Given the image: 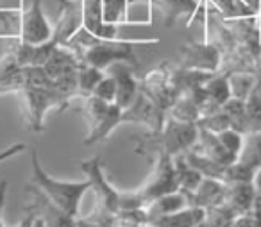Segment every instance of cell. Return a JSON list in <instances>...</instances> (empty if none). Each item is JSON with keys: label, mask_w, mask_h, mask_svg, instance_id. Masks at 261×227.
I'll list each match as a JSON object with an SVG mask.
<instances>
[{"label": "cell", "mask_w": 261, "mask_h": 227, "mask_svg": "<svg viewBox=\"0 0 261 227\" xmlns=\"http://www.w3.org/2000/svg\"><path fill=\"white\" fill-rule=\"evenodd\" d=\"M192 150H195L197 154H200V156H206L211 161L218 163V165H222V166H229L236 161L234 156L229 154V152L222 147L217 134L210 133V131H204V129H199V136H197V141L192 147Z\"/></svg>", "instance_id": "cell-18"}, {"label": "cell", "mask_w": 261, "mask_h": 227, "mask_svg": "<svg viewBox=\"0 0 261 227\" xmlns=\"http://www.w3.org/2000/svg\"><path fill=\"white\" fill-rule=\"evenodd\" d=\"M81 170L91 183V191L97 198L95 209L88 215V218L102 227H113L115 218L120 213V190L113 188L106 177L104 161L100 156H93L81 163Z\"/></svg>", "instance_id": "cell-4"}, {"label": "cell", "mask_w": 261, "mask_h": 227, "mask_svg": "<svg viewBox=\"0 0 261 227\" xmlns=\"http://www.w3.org/2000/svg\"><path fill=\"white\" fill-rule=\"evenodd\" d=\"M185 208H188V198H186L185 191L177 190L150 200L147 206H143V211H145L147 216V223H150L158 218L174 215V213L181 211Z\"/></svg>", "instance_id": "cell-17"}, {"label": "cell", "mask_w": 261, "mask_h": 227, "mask_svg": "<svg viewBox=\"0 0 261 227\" xmlns=\"http://www.w3.org/2000/svg\"><path fill=\"white\" fill-rule=\"evenodd\" d=\"M222 54L213 43L204 40L202 43L188 41L181 47V61L179 66L185 70H195V72L217 73L220 72Z\"/></svg>", "instance_id": "cell-9"}, {"label": "cell", "mask_w": 261, "mask_h": 227, "mask_svg": "<svg viewBox=\"0 0 261 227\" xmlns=\"http://www.w3.org/2000/svg\"><path fill=\"white\" fill-rule=\"evenodd\" d=\"M167 116L177 120V122L195 123L197 125V122L200 120V111H199V108H197V104L188 97V95L181 93L177 100L168 108Z\"/></svg>", "instance_id": "cell-23"}, {"label": "cell", "mask_w": 261, "mask_h": 227, "mask_svg": "<svg viewBox=\"0 0 261 227\" xmlns=\"http://www.w3.org/2000/svg\"><path fill=\"white\" fill-rule=\"evenodd\" d=\"M27 150V145L25 143H13L11 147L4 148V150H0V163L6 161V159H11V158H16L18 154Z\"/></svg>", "instance_id": "cell-31"}, {"label": "cell", "mask_w": 261, "mask_h": 227, "mask_svg": "<svg viewBox=\"0 0 261 227\" xmlns=\"http://www.w3.org/2000/svg\"><path fill=\"white\" fill-rule=\"evenodd\" d=\"M34 220H36V216H34L31 211H27V215L22 218V222H20L18 225H15V227H34Z\"/></svg>", "instance_id": "cell-34"}, {"label": "cell", "mask_w": 261, "mask_h": 227, "mask_svg": "<svg viewBox=\"0 0 261 227\" xmlns=\"http://www.w3.org/2000/svg\"><path fill=\"white\" fill-rule=\"evenodd\" d=\"M20 95H22L25 125L34 133L43 131L45 116L50 109L65 111L72 102L56 88H25L20 91Z\"/></svg>", "instance_id": "cell-5"}, {"label": "cell", "mask_w": 261, "mask_h": 227, "mask_svg": "<svg viewBox=\"0 0 261 227\" xmlns=\"http://www.w3.org/2000/svg\"><path fill=\"white\" fill-rule=\"evenodd\" d=\"M104 73L106 72L93 68V66L81 65L79 72H77V98L91 97L95 86H97L98 81L104 77Z\"/></svg>", "instance_id": "cell-25"}, {"label": "cell", "mask_w": 261, "mask_h": 227, "mask_svg": "<svg viewBox=\"0 0 261 227\" xmlns=\"http://www.w3.org/2000/svg\"><path fill=\"white\" fill-rule=\"evenodd\" d=\"M83 102L84 118L90 125V131L84 138V145L100 143L113 133V129L122 123L123 109L115 102H104L93 95L83 98Z\"/></svg>", "instance_id": "cell-6"}, {"label": "cell", "mask_w": 261, "mask_h": 227, "mask_svg": "<svg viewBox=\"0 0 261 227\" xmlns=\"http://www.w3.org/2000/svg\"><path fill=\"white\" fill-rule=\"evenodd\" d=\"M158 38H147V40H102L97 38L93 33L81 27L68 41L66 47L72 48L79 61L83 65L93 66L97 70H106L115 63H127V65L135 66L140 72L142 65L136 56V47H145V45H158Z\"/></svg>", "instance_id": "cell-1"}, {"label": "cell", "mask_w": 261, "mask_h": 227, "mask_svg": "<svg viewBox=\"0 0 261 227\" xmlns=\"http://www.w3.org/2000/svg\"><path fill=\"white\" fill-rule=\"evenodd\" d=\"M259 43H261V29H259Z\"/></svg>", "instance_id": "cell-39"}, {"label": "cell", "mask_w": 261, "mask_h": 227, "mask_svg": "<svg viewBox=\"0 0 261 227\" xmlns=\"http://www.w3.org/2000/svg\"><path fill=\"white\" fill-rule=\"evenodd\" d=\"M222 111L227 115L231 127L236 131H240L242 134L247 133V113H245V102L236 100V98H229L224 106Z\"/></svg>", "instance_id": "cell-27"}, {"label": "cell", "mask_w": 261, "mask_h": 227, "mask_svg": "<svg viewBox=\"0 0 261 227\" xmlns=\"http://www.w3.org/2000/svg\"><path fill=\"white\" fill-rule=\"evenodd\" d=\"M243 2H245L247 6H250V8L257 13V15L261 13V0H243Z\"/></svg>", "instance_id": "cell-36"}, {"label": "cell", "mask_w": 261, "mask_h": 227, "mask_svg": "<svg viewBox=\"0 0 261 227\" xmlns=\"http://www.w3.org/2000/svg\"><path fill=\"white\" fill-rule=\"evenodd\" d=\"M27 195L31 198V204L27 206V211H31L36 220L43 222L47 227H75L77 218L66 215L63 209H59L45 193H41L33 183L27 184Z\"/></svg>", "instance_id": "cell-10"}, {"label": "cell", "mask_w": 261, "mask_h": 227, "mask_svg": "<svg viewBox=\"0 0 261 227\" xmlns=\"http://www.w3.org/2000/svg\"><path fill=\"white\" fill-rule=\"evenodd\" d=\"M154 15L163 16L165 27H170L177 18H186V26L197 20L200 0H150Z\"/></svg>", "instance_id": "cell-14"}, {"label": "cell", "mask_w": 261, "mask_h": 227, "mask_svg": "<svg viewBox=\"0 0 261 227\" xmlns=\"http://www.w3.org/2000/svg\"><path fill=\"white\" fill-rule=\"evenodd\" d=\"M199 136V127L195 123H182L167 116L163 127L156 133L147 131L142 136L133 138L135 152L143 158L152 159L156 154L177 156L190 150Z\"/></svg>", "instance_id": "cell-2"}, {"label": "cell", "mask_w": 261, "mask_h": 227, "mask_svg": "<svg viewBox=\"0 0 261 227\" xmlns=\"http://www.w3.org/2000/svg\"><path fill=\"white\" fill-rule=\"evenodd\" d=\"M129 0H102V20L108 26H127Z\"/></svg>", "instance_id": "cell-24"}, {"label": "cell", "mask_w": 261, "mask_h": 227, "mask_svg": "<svg viewBox=\"0 0 261 227\" xmlns=\"http://www.w3.org/2000/svg\"><path fill=\"white\" fill-rule=\"evenodd\" d=\"M229 88H231V98L245 102L250 95L254 93L257 83H259V75L250 72H232L227 73Z\"/></svg>", "instance_id": "cell-20"}, {"label": "cell", "mask_w": 261, "mask_h": 227, "mask_svg": "<svg viewBox=\"0 0 261 227\" xmlns=\"http://www.w3.org/2000/svg\"><path fill=\"white\" fill-rule=\"evenodd\" d=\"M204 88H206L207 95H210L218 106H224L225 102L231 98V88H229L227 73H222V72L213 73V75L206 81Z\"/></svg>", "instance_id": "cell-26"}, {"label": "cell", "mask_w": 261, "mask_h": 227, "mask_svg": "<svg viewBox=\"0 0 261 227\" xmlns=\"http://www.w3.org/2000/svg\"><path fill=\"white\" fill-rule=\"evenodd\" d=\"M54 27L47 20L41 8V0H31L29 6H23V11L20 15L18 34H13L9 40H20L22 43L29 45H43L52 41Z\"/></svg>", "instance_id": "cell-8"}, {"label": "cell", "mask_w": 261, "mask_h": 227, "mask_svg": "<svg viewBox=\"0 0 261 227\" xmlns=\"http://www.w3.org/2000/svg\"><path fill=\"white\" fill-rule=\"evenodd\" d=\"M75 227H102V225H98L97 222H93V220H90L88 216H84V218H77V222H75Z\"/></svg>", "instance_id": "cell-35"}, {"label": "cell", "mask_w": 261, "mask_h": 227, "mask_svg": "<svg viewBox=\"0 0 261 227\" xmlns=\"http://www.w3.org/2000/svg\"><path fill=\"white\" fill-rule=\"evenodd\" d=\"M106 72L115 79L116 84V98L115 104H118L122 109H127L135 102L136 95L140 93V75L135 66L127 63H115L109 66Z\"/></svg>", "instance_id": "cell-12"}, {"label": "cell", "mask_w": 261, "mask_h": 227, "mask_svg": "<svg viewBox=\"0 0 261 227\" xmlns=\"http://www.w3.org/2000/svg\"><path fill=\"white\" fill-rule=\"evenodd\" d=\"M59 16L54 26L52 41L58 45H65L81 27L84 26L83 0H59Z\"/></svg>", "instance_id": "cell-13"}, {"label": "cell", "mask_w": 261, "mask_h": 227, "mask_svg": "<svg viewBox=\"0 0 261 227\" xmlns=\"http://www.w3.org/2000/svg\"><path fill=\"white\" fill-rule=\"evenodd\" d=\"M93 97L100 98V100L104 102H115L116 98V84H115V79H113L111 75H109L108 72L104 73V77H102L100 81H98V84L95 86L93 90Z\"/></svg>", "instance_id": "cell-30"}, {"label": "cell", "mask_w": 261, "mask_h": 227, "mask_svg": "<svg viewBox=\"0 0 261 227\" xmlns=\"http://www.w3.org/2000/svg\"><path fill=\"white\" fill-rule=\"evenodd\" d=\"M206 218V209L204 208H185L181 211L174 213V215L163 216L158 218L154 222H150V225L154 227H199Z\"/></svg>", "instance_id": "cell-19"}, {"label": "cell", "mask_w": 261, "mask_h": 227, "mask_svg": "<svg viewBox=\"0 0 261 227\" xmlns=\"http://www.w3.org/2000/svg\"><path fill=\"white\" fill-rule=\"evenodd\" d=\"M197 127L204 131H210V133H213V134H218L225 129H232L231 122H229L227 115L222 111V108H220V111L213 113V115L202 116V118L197 122Z\"/></svg>", "instance_id": "cell-28"}, {"label": "cell", "mask_w": 261, "mask_h": 227, "mask_svg": "<svg viewBox=\"0 0 261 227\" xmlns=\"http://www.w3.org/2000/svg\"><path fill=\"white\" fill-rule=\"evenodd\" d=\"M34 227H47L43 222H40V220H34Z\"/></svg>", "instance_id": "cell-38"}, {"label": "cell", "mask_w": 261, "mask_h": 227, "mask_svg": "<svg viewBox=\"0 0 261 227\" xmlns=\"http://www.w3.org/2000/svg\"><path fill=\"white\" fill-rule=\"evenodd\" d=\"M140 91L145 93L154 104L165 113L179 98L181 91L174 83V65L168 61L160 63L147 73L140 75Z\"/></svg>", "instance_id": "cell-7"}, {"label": "cell", "mask_w": 261, "mask_h": 227, "mask_svg": "<svg viewBox=\"0 0 261 227\" xmlns=\"http://www.w3.org/2000/svg\"><path fill=\"white\" fill-rule=\"evenodd\" d=\"M31 181L41 193H45L59 209L66 213V215L73 216V218H79V208L81 200H83L84 193L88 190H91V183L88 179L84 181H59L50 177L43 170L38 158V150L33 148L31 150Z\"/></svg>", "instance_id": "cell-3"}, {"label": "cell", "mask_w": 261, "mask_h": 227, "mask_svg": "<svg viewBox=\"0 0 261 227\" xmlns=\"http://www.w3.org/2000/svg\"><path fill=\"white\" fill-rule=\"evenodd\" d=\"M6 193H8V181H2L0 183V227H6L2 222V211H4V204H6Z\"/></svg>", "instance_id": "cell-33"}, {"label": "cell", "mask_w": 261, "mask_h": 227, "mask_svg": "<svg viewBox=\"0 0 261 227\" xmlns=\"http://www.w3.org/2000/svg\"><path fill=\"white\" fill-rule=\"evenodd\" d=\"M224 193H225L224 181L213 179V177H204L195 191L185 193V195H186V198H188L190 208L207 209V208H211V206L222 204V202H224Z\"/></svg>", "instance_id": "cell-16"}, {"label": "cell", "mask_w": 261, "mask_h": 227, "mask_svg": "<svg viewBox=\"0 0 261 227\" xmlns=\"http://www.w3.org/2000/svg\"><path fill=\"white\" fill-rule=\"evenodd\" d=\"M206 2H207V6L224 20L257 15V13L254 11L250 6H247L243 0H206Z\"/></svg>", "instance_id": "cell-21"}, {"label": "cell", "mask_w": 261, "mask_h": 227, "mask_svg": "<svg viewBox=\"0 0 261 227\" xmlns=\"http://www.w3.org/2000/svg\"><path fill=\"white\" fill-rule=\"evenodd\" d=\"M217 138H218V141L222 143V147H224L229 154H232L234 158L240 154V150H242V145H243V134L240 133V131L225 129V131H222V133H218Z\"/></svg>", "instance_id": "cell-29"}, {"label": "cell", "mask_w": 261, "mask_h": 227, "mask_svg": "<svg viewBox=\"0 0 261 227\" xmlns=\"http://www.w3.org/2000/svg\"><path fill=\"white\" fill-rule=\"evenodd\" d=\"M174 166L175 173H177L179 181V190H182L185 193H192L197 190V186L200 184V181L204 179V175L200 172H197L192 165L185 159L182 154L174 156Z\"/></svg>", "instance_id": "cell-22"}, {"label": "cell", "mask_w": 261, "mask_h": 227, "mask_svg": "<svg viewBox=\"0 0 261 227\" xmlns=\"http://www.w3.org/2000/svg\"><path fill=\"white\" fill-rule=\"evenodd\" d=\"M165 120H167V113L158 108L142 91L136 95L135 102L129 108L123 109L122 115V123H138V125H143L147 131H152V133L163 127Z\"/></svg>", "instance_id": "cell-11"}, {"label": "cell", "mask_w": 261, "mask_h": 227, "mask_svg": "<svg viewBox=\"0 0 261 227\" xmlns=\"http://www.w3.org/2000/svg\"><path fill=\"white\" fill-rule=\"evenodd\" d=\"M252 188H254V193H256V200L257 202H261V166L259 168L254 172V175H252Z\"/></svg>", "instance_id": "cell-32"}, {"label": "cell", "mask_w": 261, "mask_h": 227, "mask_svg": "<svg viewBox=\"0 0 261 227\" xmlns=\"http://www.w3.org/2000/svg\"><path fill=\"white\" fill-rule=\"evenodd\" d=\"M256 73L261 77V52L257 54V58H256Z\"/></svg>", "instance_id": "cell-37"}, {"label": "cell", "mask_w": 261, "mask_h": 227, "mask_svg": "<svg viewBox=\"0 0 261 227\" xmlns=\"http://www.w3.org/2000/svg\"><path fill=\"white\" fill-rule=\"evenodd\" d=\"M256 193H254L252 183L247 181H229L225 183L224 204L234 211L236 216H245L252 213Z\"/></svg>", "instance_id": "cell-15"}]
</instances>
